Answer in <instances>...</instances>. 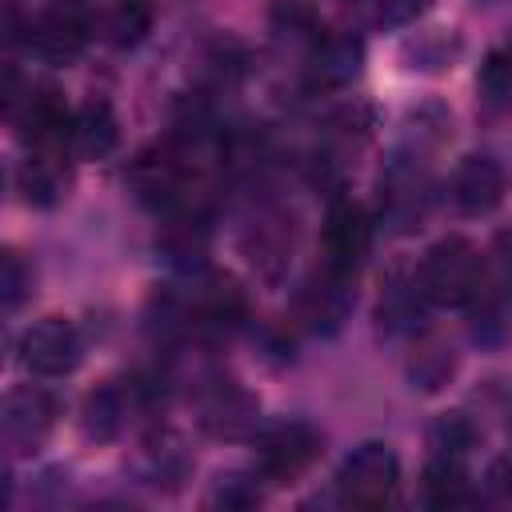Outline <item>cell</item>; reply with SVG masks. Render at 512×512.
<instances>
[{
    "label": "cell",
    "mask_w": 512,
    "mask_h": 512,
    "mask_svg": "<svg viewBox=\"0 0 512 512\" xmlns=\"http://www.w3.org/2000/svg\"><path fill=\"white\" fill-rule=\"evenodd\" d=\"M416 12H420V0H376V20L384 24H404Z\"/></svg>",
    "instance_id": "d6986e66"
},
{
    "label": "cell",
    "mask_w": 512,
    "mask_h": 512,
    "mask_svg": "<svg viewBox=\"0 0 512 512\" xmlns=\"http://www.w3.org/2000/svg\"><path fill=\"white\" fill-rule=\"evenodd\" d=\"M148 24H152V4L148 0H112L104 8V16H100L104 36L112 44H120V48L140 44L144 32H148Z\"/></svg>",
    "instance_id": "9a60e30c"
},
{
    "label": "cell",
    "mask_w": 512,
    "mask_h": 512,
    "mask_svg": "<svg viewBox=\"0 0 512 512\" xmlns=\"http://www.w3.org/2000/svg\"><path fill=\"white\" fill-rule=\"evenodd\" d=\"M192 316H200L204 324H232V320H240L244 316V292H240V284L232 280V276H204V280H196V288H192Z\"/></svg>",
    "instance_id": "7c38bea8"
},
{
    "label": "cell",
    "mask_w": 512,
    "mask_h": 512,
    "mask_svg": "<svg viewBox=\"0 0 512 512\" xmlns=\"http://www.w3.org/2000/svg\"><path fill=\"white\" fill-rule=\"evenodd\" d=\"M372 248V224L368 212L356 200H336L324 216V236H320V252H324V268L340 272V276H356V268L364 264Z\"/></svg>",
    "instance_id": "277c9868"
},
{
    "label": "cell",
    "mask_w": 512,
    "mask_h": 512,
    "mask_svg": "<svg viewBox=\"0 0 512 512\" xmlns=\"http://www.w3.org/2000/svg\"><path fill=\"white\" fill-rule=\"evenodd\" d=\"M68 148L72 144H36L20 168V188L32 204H56L68 192Z\"/></svg>",
    "instance_id": "9c48e42d"
},
{
    "label": "cell",
    "mask_w": 512,
    "mask_h": 512,
    "mask_svg": "<svg viewBox=\"0 0 512 512\" xmlns=\"http://www.w3.org/2000/svg\"><path fill=\"white\" fill-rule=\"evenodd\" d=\"M424 496H428V504H436V508L460 504V500L468 496V476H464L460 456H448V452H436V456H432V464L424 468Z\"/></svg>",
    "instance_id": "5bb4252c"
},
{
    "label": "cell",
    "mask_w": 512,
    "mask_h": 512,
    "mask_svg": "<svg viewBox=\"0 0 512 512\" xmlns=\"http://www.w3.org/2000/svg\"><path fill=\"white\" fill-rule=\"evenodd\" d=\"M416 288L428 304H440V308H460L468 300L480 296V284H484V260H480V248L464 236H444L436 240L420 268H416Z\"/></svg>",
    "instance_id": "6da1fadb"
},
{
    "label": "cell",
    "mask_w": 512,
    "mask_h": 512,
    "mask_svg": "<svg viewBox=\"0 0 512 512\" xmlns=\"http://www.w3.org/2000/svg\"><path fill=\"white\" fill-rule=\"evenodd\" d=\"M56 416H60V408L44 388H32V384L16 388L4 400V440L16 452H36L48 440V432L56 428Z\"/></svg>",
    "instance_id": "ba28073f"
},
{
    "label": "cell",
    "mask_w": 512,
    "mask_h": 512,
    "mask_svg": "<svg viewBox=\"0 0 512 512\" xmlns=\"http://www.w3.org/2000/svg\"><path fill=\"white\" fill-rule=\"evenodd\" d=\"M320 452V436L304 420H284L260 440V476L272 484H292Z\"/></svg>",
    "instance_id": "8992f818"
},
{
    "label": "cell",
    "mask_w": 512,
    "mask_h": 512,
    "mask_svg": "<svg viewBox=\"0 0 512 512\" xmlns=\"http://www.w3.org/2000/svg\"><path fill=\"white\" fill-rule=\"evenodd\" d=\"M116 140H120V124H116V112L108 100H88L84 108H76V116H72V152L76 156L100 160L116 148Z\"/></svg>",
    "instance_id": "8fae6325"
},
{
    "label": "cell",
    "mask_w": 512,
    "mask_h": 512,
    "mask_svg": "<svg viewBox=\"0 0 512 512\" xmlns=\"http://www.w3.org/2000/svg\"><path fill=\"white\" fill-rule=\"evenodd\" d=\"M508 192V176L492 156H464L448 176V200L464 216H488Z\"/></svg>",
    "instance_id": "52a82bcc"
},
{
    "label": "cell",
    "mask_w": 512,
    "mask_h": 512,
    "mask_svg": "<svg viewBox=\"0 0 512 512\" xmlns=\"http://www.w3.org/2000/svg\"><path fill=\"white\" fill-rule=\"evenodd\" d=\"M120 416H124V400H120V392L116 388H104V392H96L92 400H88V432L92 436H112L116 428H120Z\"/></svg>",
    "instance_id": "e0dca14e"
},
{
    "label": "cell",
    "mask_w": 512,
    "mask_h": 512,
    "mask_svg": "<svg viewBox=\"0 0 512 512\" xmlns=\"http://www.w3.org/2000/svg\"><path fill=\"white\" fill-rule=\"evenodd\" d=\"M20 364L32 376H64L80 364V336L64 316H44L20 336Z\"/></svg>",
    "instance_id": "5b68a950"
},
{
    "label": "cell",
    "mask_w": 512,
    "mask_h": 512,
    "mask_svg": "<svg viewBox=\"0 0 512 512\" xmlns=\"http://www.w3.org/2000/svg\"><path fill=\"white\" fill-rule=\"evenodd\" d=\"M92 28H96V12L88 0H52L32 20L28 40L44 60H72L88 44Z\"/></svg>",
    "instance_id": "3957f363"
},
{
    "label": "cell",
    "mask_w": 512,
    "mask_h": 512,
    "mask_svg": "<svg viewBox=\"0 0 512 512\" xmlns=\"http://www.w3.org/2000/svg\"><path fill=\"white\" fill-rule=\"evenodd\" d=\"M396 484H400V460L380 440H368L356 452H348L336 472L340 500L352 508H384L396 496Z\"/></svg>",
    "instance_id": "7a4b0ae2"
},
{
    "label": "cell",
    "mask_w": 512,
    "mask_h": 512,
    "mask_svg": "<svg viewBox=\"0 0 512 512\" xmlns=\"http://www.w3.org/2000/svg\"><path fill=\"white\" fill-rule=\"evenodd\" d=\"M476 100L484 116L512 112V44H500L484 56L480 76H476Z\"/></svg>",
    "instance_id": "4fadbf2b"
},
{
    "label": "cell",
    "mask_w": 512,
    "mask_h": 512,
    "mask_svg": "<svg viewBox=\"0 0 512 512\" xmlns=\"http://www.w3.org/2000/svg\"><path fill=\"white\" fill-rule=\"evenodd\" d=\"M360 68V44L356 40H324L316 52V76L324 84H340L348 76H356Z\"/></svg>",
    "instance_id": "2e32d148"
},
{
    "label": "cell",
    "mask_w": 512,
    "mask_h": 512,
    "mask_svg": "<svg viewBox=\"0 0 512 512\" xmlns=\"http://www.w3.org/2000/svg\"><path fill=\"white\" fill-rule=\"evenodd\" d=\"M28 284H32V272L24 268V260L16 256V252H4V272H0V292H4V308L12 312L20 300H24V292H28Z\"/></svg>",
    "instance_id": "ac0fdd59"
},
{
    "label": "cell",
    "mask_w": 512,
    "mask_h": 512,
    "mask_svg": "<svg viewBox=\"0 0 512 512\" xmlns=\"http://www.w3.org/2000/svg\"><path fill=\"white\" fill-rule=\"evenodd\" d=\"M352 276H340V272H328L320 268V276L304 288L300 296V316L308 320V328L316 332H336L352 308V288H348Z\"/></svg>",
    "instance_id": "30bf717a"
}]
</instances>
